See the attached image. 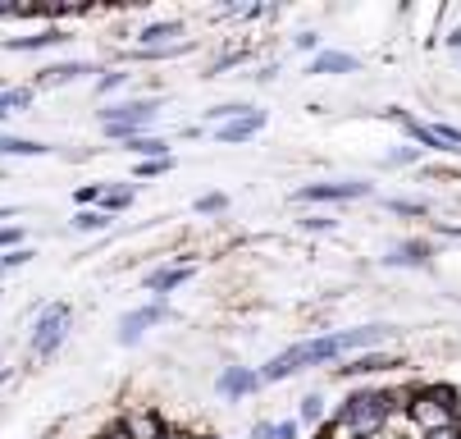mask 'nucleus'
Listing matches in <instances>:
<instances>
[{
  "label": "nucleus",
  "mask_w": 461,
  "mask_h": 439,
  "mask_svg": "<svg viewBox=\"0 0 461 439\" xmlns=\"http://www.w3.org/2000/svg\"><path fill=\"white\" fill-rule=\"evenodd\" d=\"M398 366H407L398 352H379V348H370V352H357V357H348L343 366H334V380H361V375L398 370Z\"/></svg>",
  "instance_id": "obj_7"
},
{
  "label": "nucleus",
  "mask_w": 461,
  "mask_h": 439,
  "mask_svg": "<svg viewBox=\"0 0 461 439\" xmlns=\"http://www.w3.org/2000/svg\"><path fill=\"white\" fill-rule=\"evenodd\" d=\"M202 439H220V434H202Z\"/></svg>",
  "instance_id": "obj_39"
},
{
  "label": "nucleus",
  "mask_w": 461,
  "mask_h": 439,
  "mask_svg": "<svg viewBox=\"0 0 461 439\" xmlns=\"http://www.w3.org/2000/svg\"><path fill=\"white\" fill-rule=\"evenodd\" d=\"M156 114H160V96H123V101H105L96 110L101 129L105 123H123V129H138V133H151Z\"/></svg>",
  "instance_id": "obj_4"
},
{
  "label": "nucleus",
  "mask_w": 461,
  "mask_h": 439,
  "mask_svg": "<svg viewBox=\"0 0 461 439\" xmlns=\"http://www.w3.org/2000/svg\"><path fill=\"white\" fill-rule=\"evenodd\" d=\"M357 69H361V59L352 50H320V55H311V65H306L311 78H334V74H357Z\"/></svg>",
  "instance_id": "obj_14"
},
{
  "label": "nucleus",
  "mask_w": 461,
  "mask_h": 439,
  "mask_svg": "<svg viewBox=\"0 0 461 439\" xmlns=\"http://www.w3.org/2000/svg\"><path fill=\"white\" fill-rule=\"evenodd\" d=\"M32 261H37V252H32L28 242L14 247V252H0V270H5V275H10V270H23V266H32Z\"/></svg>",
  "instance_id": "obj_26"
},
{
  "label": "nucleus",
  "mask_w": 461,
  "mask_h": 439,
  "mask_svg": "<svg viewBox=\"0 0 461 439\" xmlns=\"http://www.w3.org/2000/svg\"><path fill=\"white\" fill-rule=\"evenodd\" d=\"M0 279H5V270H0Z\"/></svg>",
  "instance_id": "obj_42"
},
{
  "label": "nucleus",
  "mask_w": 461,
  "mask_h": 439,
  "mask_svg": "<svg viewBox=\"0 0 461 439\" xmlns=\"http://www.w3.org/2000/svg\"><path fill=\"white\" fill-rule=\"evenodd\" d=\"M0 178H5V165H0Z\"/></svg>",
  "instance_id": "obj_40"
},
{
  "label": "nucleus",
  "mask_w": 461,
  "mask_h": 439,
  "mask_svg": "<svg viewBox=\"0 0 461 439\" xmlns=\"http://www.w3.org/2000/svg\"><path fill=\"white\" fill-rule=\"evenodd\" d=\"M69 330H74V306H69V302H50V306H41V311H37V321H32V330H28V352H32L37 361H50V357L64 348Z\"/></svg>",
  "instance_id": "obj_2"
},
{
  "label": "nucleus",
  "mask_w": 461,
  "mask_h": 439,
  "mask_svg": "<svg viewBox=\"0 0 461 439\" xmlns=\"http://www.w3.org/2000/svg\"><path fill=\"white\" fill-rule=\"evenodd\" d=\"M28 229L23 224H0V252H14V247H23Z\"/></svg>",
  "instance_id": "obj_28"
},
{
  "label": "nucleus",
  "mask_w": 461,
  "mask_h": 439,
  "mask_svg": "<svg viewBox=\"0 0 461 439\" xmlns=\"http://www.w3.org/2000/svg\"><path fill=\"white\" fill-rule=\"evenodd\" d=\"M5 215H14V206H0V220H5Z\"/></svg>",
  "instance_id": "obj_38"
},
{
  "label": "nucleus",
  "mask_w": 461,
  "mask_h": 439,
  "mask_svg": "<svg viewBox=\"0 0 461 439\" xmlns=\"http://www.w3.org/2000/svg\"><path fill=\"white\" fill-rule=\"evenodd\" d=\"M169 169H174V156H169V160H138L133 174H138V178H160V174H169Z\"/></svg>",
  "instance_id": "obj_31"
},
{
  "label": "nucleus",
  "mask_w": 461,
  "mask_h": 439,
  "mask_svg": "<svg viewBox=\"0 0 461 439\" xmlns=\"http://www.w3.org/2000/svg\"><path fill=\"white\" fill-rule=\"evenodd\" d=\"M443 41H447V46H452V50H461V28H452V32H447V37H443Z\"/></svg>",
  "instance_id": "obj_37"
},
{
  "label": "nucleus",
  "mask_w": 461,
  "mask_h": 439,
  "mask_svg": "<svg viewBox=\"0 0 461 439\" xmlns=\"http://www.w3.org/2000/svg\"><path fill=\"white\" fill-rule=\"evenodd\" d=\"M0 297H5V288H0Z\"/></svg>",
  "instance_id": "obj_41"
},
{
  "label": "nucleus",
  "mask_w": 461,
  "mask_h": 439,
  "mask_svg": "<svg viewBox=\"0 0 461 439\" xmlns=\"http://www.w3.org/2000/svg\"><path fill=\"white\" fill-rule=\"evenodd\" d=\"M388 416H393V407H388V394L384 389H352L334 412H329V421H339L352 439L384 434L388 430Z\"/></svg>",
  "instance_id": "obj_1"
},
{
  "label": "nucleus",
  "mask_w": 461,
  "mask_h": 439,
  "mask_svg": "<svg viewBox=\"0 0 461 439\" xmlns=\"http://www.w3.org/2000/svg\"><path fill=\"white\" fill-rule=\"evenodd\" d=\"M361 197H375V183H366V178H320V183L293 187L297 206H334V202H361Z\"/></svg>",
  "instance_id": "obj_3"
},
{
  "label": "nucleus",
  "mask_w": 461,
  "mask_h": 439,
  "mask_svg": "<svg viewBox=\"0 0 461 439\" xmlns=\"http://www.w3.org/2000/svg\"><path fill=\"white\" fill-rule=\"evenodd\" d=\"M123 151H128V156H138V160H169L174 142L160 138V133H138V138H128V142H123Z\"/></svg>",
  "instance_id": "obj_18"
},
{
  "label": "nucleus",
  "mask_w": 461,
  "mask_h": 439,
  "mask_svg": "<svg viewBox=\"0 0 461 439\" xmlns=\"http://www.w3.org/2000/svg\"><path fill=\"white\" fill-rule=\"evenodd\" d=\"M302 229H315V233H329V229H334V215H306V220H302Z\"/></svg>",
  "instance_id": "obj_33"
},
{
  "label": "nucleus",
  "mask_w": 461,
  "mask_h": 439,
  "mask_svg": "<svg viewBox=\"0 0 461 439\" xmlns=\"http://www.w3.org/2000/svg\"><path fill=\"white\" fill-rule=\"evenodd\" d=\"M32 101H37L32 83H23V87H5V92H0V119H10V114H28V110H32Z\"/></svg>",
  "instance_id": "obj_20"
},
{
  "label": "nucleus",
  "mask_w": 461,
  "mask_h": 439,
  "mask_svg": "<svg viewBox=\"0 0 461 439\" xmlns=\"http://www.w3.org/2000/svg\"><path fill=\"white\" fill-rule=\"evenodd\" d=\"M138 202V187H128V183H114V178H105V193H101V202H96V211H105L110 220L114 215H123L128 206Z\"/></svg>",
  "instance_id": "obj_19"
},
{
  "label": "nucleus",
  "mask_w": 461,
  "mask_h": 439,
  "mask_svg": "<svg viewBox=\"0 0 461 439\" xmlns=\"http://www.w3.org/2000/svg\"><path fill=\"white\" fill-rule=\"evenodd\" d=\"M275 439H302V425L297 421H275Z\"/></svg>",
  "instance_id": "obj_34"
},
{
  "label": "nucleus",
  "mask_w": 461,
  "mask_h": 439,
  "mask_svg": "<svg viewBox=\"0 0 461 439\" xmlns=\"http://www.w3.org/2000/svg\"><path fill=\"white\" fill-rule=\"evenodd\" d=\"M50 151H55L50 142L19 138V133H0V165H5L10 156H19V160H41V156H50Z\"/></svg>",
  "instance_id": "obj_17"
},
{
  "label": "nucleus",
  "mask_w": 461,
  "mask_h": 439,
  "mask_svg": "<svg viewBox=\"0 0 461 439\" xmlns=\"http://www.w3.org/2000/svg\"><path fill=\"white\" fill-rule=\"evenodd\" d=\"M293 46H297V50L320 55V32H315V28H306V32H297V37H293Z\"/></svg>",
  "instance_id": "obj_32"
},
{
  "label": "nucleus",
  "mask_w": 461,
  "mask_h": 439,
  "mask_svg": "<svg viewBox=\"0 0 461 439\" xmlns=\"http://www.w3.org/2000/svg\"><path fill=\"white\" fill-rule=\"evenodd\" d=\"M256 389H266V385H260V375H256V366H224V370L215 375V394H220L224 403H242V398H251Z\"/></svg>",
  "instance_id": "obj_8"
},
{
  "label": "nucleus",
  "mask_w": 461,
  "mask_h": 439,
  "mask_svg": "<svg viewBox=\"0 0 461 439\" xmlns=\"http://www.w3.org/2000/svg\"><path fill=\"white\" fill-rule=\"evenodd\" d=\"M101 193H105V183H83L78 193H74V202H78V211H87V206H96L101 202Z\"/></svg>",
  "instance_id": "obj_30"
},
{
  "label": "nucleus",
  "mask_w": 461,
  "mask_h": 439,
  "mask_svg": "<svg viewBox=\"0 0 461 439\" xmlns=\"http://www.w3.org/2000/svg\"><path fill=\"white\" fill-rule=\"evenodd\" d=\"M275 78H279V59H275V65H266V69L256 74V83H275Z\"/></svg>",
  "instance_id": "obj_36"
},
{
  "label": "nucleus",
  "mask_w": 461,
  "mask_h": 439,
  "mask_svg": "<svg viewBox=\"0 0 461 439\" xmlns=\"http://www.w3.org/2000/svg\"><path fill=\"white\" fill-rule=\"evenodd\" d=\"M251 439H275V421H256L251 425Z\"/></svg>",
  "instance_id": "obj_35"
},
{
  "label": "nucleus",
  "mask_w": 461,
  "mask_h": 439,
  "mask_svg": "<svg viewBox=\"0 0 461 439\" xmlns=\"http://www.w3.org/2000/svg\"><path fill=\"white\" fill-rule=\"evenodd\" d=\"M119 421H123L128 439H160L165 425H169V416H165L160 407H151V403H142V407H123Z\"/></svg>",
  "instance_id": "obj_10"
},
{
  "label": "nucleus",
  "mask_w": 461,
  "mask_h": 439,
  "mask_svg": "<svg viewBox=\"0 0 461 439\" xmlns=\"http://www.w3.org/2000/svg\"><path fill=\"white\" fill-rule=\"evenodd\" d=\"M388 119H393V123H402V133L411 138V147H420V151H447V147L438 142V133L429 129V123H420L416 114H407V110L393 105V110H388Z\"/></svg>",
  "instance_id": "obj_15"
},
{
  "label": "nucleus",
  "mask_w": 461,
  "mask_h": 439,
  "mask_svg": "<svg viewBox=\"0 0 461 439\" xmlns=\"http://www.w3.org/2000/svg\"><path fill=\"white\" fill-rule=\"evenodd\" d=\"M178 41H187V23L183 19H156V23H142L133 32L138 50H165V46H178Z\"/></svg>",
  "instance_id": "obj_9"
},
{
  "label": "nucleus",
  "mask_w": 461,
  "mask_h": 439,
  "mask_svg": "<svg viewBox=\"0 0 461 439\" xmlns=\"http://www.w3.org/2000/svg\"><path fill=\"white\" fill-rule=\"evenodd\" d=\"M384 211H393V215H416V220H425V215H429V202H416V197H384Z\"/></svg>",
  "instance_id": "obj_25"
},
{
  "label": "nucleus",
  "mask_w": 461,
  "mask_h": 439,
  "mask_svg": "<svg viewBox=\"0 0 461 439\" xmlns=\"http://www.w3.org/2000/svg\"><path fill=\"white\" fill-rule=\"evenodd\" d=\"M87 74H101V69H96V65H87V59H59V65L37 69L32 92H46V87H69V83H78V78H87Z\"/></svg>",
  "instance_id": "obj_12"
},
{
  "label": "nucleus",
  "mask_w": 461,
  "mask_h": 439,
  "mask_svg": "<svg viewBox=\"0 0 461 439\" xmlns=\"http://www.w3.org/2000/svg\"><path fill=\"white\" fill-rule=\"evenodd\" d=\"M192 275H196V261H169V266L147 270V275H142V288H147V293H156V297L165 302V297H169L174 288H183Z\"/></svg>",
  "instance_id": "obj_11"
},
{
  "label": "nucleus",
  "mask_w": 461,
  "mask_h": 439,
  "mask_svg": "<svg viewBox=\"0 0 461 439\" xmlns=\"http://www.w3.org/2000/svg\"><path fill=\"white\" fill-rule=\"evenodd\" d=\"M315 439H324V434H315Z\"/></svg>",
  "instance_id": "obj_43"
},
{
  "label": "nucleus",
  "mask_w": 461,
  "mask_h": 439,
  "mask_svg": "<svg viewBox=\"0 0 461 439\" xmlns=\"http://www.w3.org/2000/svg\"><path fill=\"white\" fill-rule=\"evenodd\" d=\"M456 439H461V434H456Z\"/></svg>",
  "instance_id": "obj_44"
},
{
  "label": "nucleus",
  "mask_w": 461,
  "mask_h": 439,
  "mask_svg": "<svg viewBox=\"0 0 461 439\" xmlns=\"http://www.w3.org/2000/svg\"><path fill=\"white\" fill-rule=\"evenodd\" d=\"M297 425H324L329 421V407H324V394H306L302 403H297V416H293Z\"/></svg>",
  "instance_id": "obj_24"
},
{
  "label": "nucleus",
  "mask_w": 461,
  "mask_h": 439,
  "mask_svg": "<svg viewBox=\"0 0 461 439\" xmlns=\"http://www.w3.org/2000/svg\"><path fill=\"white\" fill-rule=\"evenodd\" d=\"M160 321H169V306H165L160 297L147 302V306H138V311H128V316H119V343H123V348L142 343V334H147L151 325H160Z\"/></svg>",
  "instance_id": "obj_5"
},
{
  "label": "nucleus",
  "mask_w": 461,
  "mask_h": 439,
  "mask_svg": "<svg viewBox=\"0 0 461 439\" xmlns=\"http://www.w3.org/2000/svg\"><path fill=\"white\" fill-rule=\"evenodd\" d=\"M266 123H270V114L256 105V110H247L242 119H229V123H220V129H211V138H215L220 147H242V142H251V138L266 133Z\"/></svg>",
  "instance_id": "obj_6"
},
{
  "label": "nucleus",
  "mask_w": 461,
  "mask_h": 439,
  "mask_svg": "<svg viewBox=\"0 0 461 439\" xmlns=\"http://www.w3.org/2000/svg\"><path fill=\"white\" fill-rule=\"evenodd\" d=\"M247 110H256L251 101H220V105H211L206 114H202V129L211 123V129H220V123H229V119H242Z\"/></svg>",
  "instance_id": "obj_21"
},
{
  "label": "nucleus",
  "mask_w": 461,
  "mask_h": 439,
  "mask_svg": "<svg viewBox=\"0 0 461 439\" xmlns=\"http://www.w3.org/2000/svg\"><path fill=\"white\" fill-rule=\"evenodd\" d=\"M420 156H425L420 147H398V151H388V156H384V165H388V169H402V165H416Z\"/></svg>",
  "instance_id": "obj_29"
},
{
  "label": "nucleus",
  "mask_w": 461,
  "mask_h": 439,
  "mask_svg": "<svg viewBox=\"0 0 461 439\" xmlns=\"http://www.w3.org/2000/svg\"><path fill=\"white\" fill-rule=\"evenodd\" d=\"M429 257H434V247L425 242V238H407V242H398L393 252L384 257V266H407V270H420V266H429Z\"/></svg>",
  "instance_id": "obj_16"
},
{
  "label": "nucleus",
  "mask_w": 461,
  "mask_h": 439,
  "mask_svg": "<svg viewBox=\"0 0 461 439\" xmlns=\"http://www.w3.org/2000/svg\"><path fill=\"white\" fill-rule=\"evenodd\" d=\"M128 83H133V69L114 65V69H101V78H96V87H92V92H96L101 101H110V96H114L119 87H128Z\"/></svg>",
  "instance_id": "obj_22"
},
{
  "label": "nucleus",
  "mask_w": 461,
  "mask_h": 439,
  "mask_svg": "<svg viewBox=\"0 0 461 439\" xmlns=\"http://www.w3.org/2000/svg\"><path fill=\"white\" fill-rule=\"evenodd\" d=\"M192 206H196V215H224L229 211V193H202Z\"/></svg>",
  "instance_id": "obj_27"
},
{
  "label": "nucleus",
  "mask_w": 461,
  "mask_h": 439,
  "mask_svg": "<svg viewBox=\"0 0 461 439\" xmlns=\"http://www.w3.org/2000/svg\"><path fill=\"white\" fill-rule=\"evenodd\" d=\"M59 41H74V32L59 28V23H46V28L28 32V37H5L0 46H5L10 55H37V50H50V46H59Z\"/></svg>",
  "instance_id": "obj_13"
},
{
  "label": "nucleus",
  "mask_w": 461,
  "mask_h": 439,
  "mask_svg": "<svg viewBox=\"0 0 461 439\" xmlns=\"http://www.w3.org/2000/svg\"><path fill=\"white\" fill-rule=\"evenodd\" d=\"M114 220L105 215V211H96V206H87V211H74V220H69V229L74 233H105Z\"/></svg>",
  "instance_id": "obj_23"
}]
</instances>
